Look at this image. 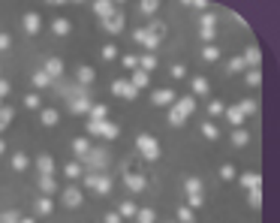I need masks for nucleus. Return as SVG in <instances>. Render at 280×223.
<instances>
[{"mask_svg":"<svg viewBox=\"0 0 280 223\" xmlns=\"http://www.w3.org/2000/svg\"><path fill=\"white\" fill-rule=\"evenodd\" d=\"M166 121H169V127H184V124H187V118L181 115V112H178L175 106L169 109V115H166Z\"/></svg>","mask_w":280,"mask_h":223,"instance_id":"a878e982","label":"nucleus"},{"mask_svg":"<svg viewBox=\"0 0 280 223\" xmlns=\"http://www.w3.org/2000/svg\"><path fill=\"white\" fill-rule=\"evenodd\" d=\"M202 136H205V139H217V136H220V130H217L214 124H202Z\"/></svg>","mask_w":280,"mask_h":223,"instance_id":"8fccbe9b","label":"nucleus"},{"mask_svg":"<svg viewBox=\"0 0 280 223\" xmlns=\"http://www.w3.org/2000/svg\"><path fill=\"white\" fill-rule=\"evenodd\" d=\"M124 66L127 69H139V57L136 55H124Z\"/></svg>","mask_w":280,"mask_h":223,"instance_id":"603ef678","label":"nucleus"},{"mask_svg":"<svg viewBox=\"0 0 280 223\" xmlns=\"http://www.w3.org/2000/svg\"><path fill=\"white\" fill-rule=\"evenodd\" d=\"M94 12L100 15V21H106V18L114 12V3H109V0H97V3H94Z\"/></svg>","mask_w":280,"mask_h":223,"instance_id":"6ab92c4d","label":"nucleus"},{"mask_svg":"<svg viewBox=\"0 0 280 223\" xmlns=\"http://www.w3.org/2000/svg\"><path fill=\"white\" fill-rule=\"evenodd\" d=\"M241 60H244V66H250V69H259V63H262V52H259L256 46H247V52L241 55Z\"/></svg>","mask_w":280,"mask_h":223,"instance_id":"9d476101","label":"nucleus"},{"mask_svg":"<svg viewBox=\"0 0 280 223\" xmlns=\"http://www.w3.org/2000/svg\"><path fill=\"white\" fill-rule=\"evenodd\" d=\"M52 208H55V205H52V199H49V196L36 199V211H39V214H52Z\"/></svg>","mask_w":280,"mask_h":223,"instance_id":"37998d69","label":"nucleus"},{"mask_svg":"<svg viewBox=\"0 0 280 223\" xmlns=\"http://www.w3.org/2000/svg\"><path fill=\"white\" fill-rule=\"evenodd\" d=\"M69 27H72V24H69V18H55V21H52V30H55L57 36H66V33H69Z\"/></svg>","mask_w":280,"mask_h":223,"instance_id":"c756f323","label":"nucleus"},{"mask_svg":"<svg viewBox=\"0 0 280 223\" xmlns=\"http://www.w3.org/2000/svg\"><path fill=\"white\" fill-rule=\"evenodd\" d=\"M154 220H157L154 208H139L136 211V223H154Z\"/></svg>","mask_w":280,"mask_h":223,"instance_id":"473e14b6","label":"nucleus"},{"mask_svg":"<svg viewBox=\"0 0 280 223\" xmlns=\"http://www.w3.org/2000/svg\"><path fill=\"white\" fill-rule=\"evenodd\" d=\"M9 91H12V88H9V82H6V79H0V100H3Z\"/></svg>","mask_w":280,"mask_h":223,"instance_id":"052dcab7","label":"nucleus"},{"mask_svg":"<svg viewBox=\"0 0 280 223\" xmlns=\"http://www.w3.org/2000/svg\"><path fill=\"white\" fill-rule=\"evenodd\" d=\"M136 202H121V208H117V214H121V217H136Z\"/></svg>","mask_w":280,"mask_h":223,"instance_id":"ea45409f","label":"nucleus"},{"mask_svg":"<svg viewBox=\"0 0 280 223\" xmlns=\"http://www.w3.org/2000/svg\"><path fill=\"white\" fill-rule=\"evenodd\" d=\"M199 36H202V43H214V30H199Z\"/></svg>","mask_w":280,"mask_h":223,"instance_id":"680f3d73","label":"nucleus"},{"mask_svg":"<svg viewBox=\"0 0 280 223\" xmlns=\"http://www.w3.org/2000/svg\"><path fill=\"white\" fill-rule=\"evenodd\" d=\"M220 178L223 181H232L235 178V166H220Z\"/></svg>","mask_w":280,"mask_h":223,"instance_id":"864d4df0","label":"nucleus"},{"mask_svg":"<svg viewBox=\"0 0 280 223\" xmlns=\"http://www.w3.org/2000/svg\"><path fill=\"white\" fill-rule=\"evenodd\" d=\"M232 21H235V24H238V27H247V21H244V18H241V15H238V12H232Z\"/></svg>","mask_w":280,"mask_h":223,"instance_id":"0e129e2a","label":"nucleus"},{"mask_svg":"<svg viewBox=\"0 0 280 223\" xmlns=\"http://www.w3.org/2000/svg\"><path fill=\"white\" fill-rule=\"evenodd\" d=\"M39 121H43L46 127H55V124L60 121V115H57L55 109H43V115H39Z\"/></svg>","mask_w":280,"mask_h":223,"instance_id":"bb28decb","label":"nucleus"},{"mask_svg":"<svg viewBox=\"0 0 280 223\" xmlns=\"http://www.w3.org/2000/svg\"><path fill=\"white\" fill-rule=\"evenodd\" d=\"M106 223H121V214H117V211H109V214H106Z\"/></svg>","mask_w":280,"mask_h":223,"instance_id":"e2e57ef3","label":"nucleus"},{"mask_svg":"<svg viewBox=\"0 0 280 223\" xmlns=\"http://www.w3.org/2000/svg\"><path fill=\"white\" fill-rule=\"evenodd\" d=\"M72 151H75V157H85L91 151V142L88 139H72Z\"/></svg>","mask_w":280,"mask_h":223,"instance_id":"c85d7f7f","label":"nucleus"},{"mask_svg":"<svg viewBox=\"0 0 280 223\" xmlns=\"http://www.w3.org/2000/svg\"><path fill=\"white\" fill-rule=\"evenodd\" d=\"M36 169H39V175H55V160H52L49 154L36 157Z\"/></svg>","mask_w":280,"mask_h":223,"instance_id":"f3484780","label":"nucleus"},{"mask_svg":"<svg viewBox=\"0 0 280 223\" xmlns=\"http://www.w3.org/2000/svg\"><path fill=\"white\" fill-rule=\"evenodd\" d=\"M244 82H247L250 88H256V85L262 82V72H259V69H247V72H244Z\"/></svg>","mask_w":280,"mask_h":223,"instance_id":"c9c22d12","label":"nucleus"},{"mask_svg":"<svg viewBox=\"0 0 280 223\" xmlns=\"http://www.w3.org/2000/svg\"><path fill=\"white\" fill-rule=\"evenodd\" d=\"M202 202H205V193H187V208H202Z\"/></svg>","mask_w":280,"mask_h":223,"instance_id":"f704fd0d","label":"nucleus"},{"mask_svg":"<svg viewBox=\"0 0 280 223\" xmlns=\"http://www.w3.org/2000/svg\"><path fill=\"white\" fill-rule=\"evenodd\" d=\"M238 112L247 118V115H253V112H256V103L253 100H241V103H238Z\"/></svg>","mask_w":280,"mask_h":223,"instance_id":"a19ab883","label":"nucleus"},{"mask_svg":"<svg viewBox=\"0 0 280 223\" xmlns=\"http://www.w3.org/2000/svg\"><path fill=\"white\" fill-rule=\"evenodd\" d=\"M24 106H27V109H39V97H36V94H27V97H24Z\"/></svg>","mask_w":280,"mask_h":223,"instance_id":"4d7b16f0","label":"nucleus"},{"mask_svg":"<svg viewBox=\"0 0 280 223\" xmlns=\"http://www.w3.org/2000/svg\"><path fill=\"white\" fill-rule=\"evenodd\" d=\"M208 112H211L214 118H217V115H223V103H220V100H214V103L208 106Z\"/></svg>","mask_w":280,"mask_h":223,"instance_id":"bf43d9fd","label":"nucleus"},{"mask_svg":"<svg viewBox=\"0 0 280 223\" xmlns=\"http://www.w3.org/2000/svg\"><path fill=\"white\" fill-rule=\"evenodd\" d=\"M190 85H193V94H199V97H205V94H208V79H202V76H196Z\"/></svg>","mask_w":280,"mask_h":223,"instance_id":"2f4dec72","label":"nucleus"},{"mask_svg":"<svg viewBox=\"0 0 280 223\" xmlns=\"http://www.w3.org/2000/svg\"><path fill=\"white\" fill-rule=\"evenodd\" d=\"M148 82H151V76H148V72H142V69H133V76H130V85H133L136 91L148 88Z\"/></svg>","mask_w":280,"mask_h":223,"instance_id":"a211bd4d","label":"nucleus"},{"mask_svg":"<svg viewBox=\"0 0 280 223\" xmlns=\"http://www.w3.org/2000/svg\"><path fill=\"white\" fill-rule=\"evenodd\" d=\"M39 24H43V18H39L36 12H27V15H24V21H21V27H24L27 33H36V30H39Z\"/></svg>","mask_w":280,"mask_h":223,"instance_id":"aec40b11","label":"nucleus"},{"mask_svg":"<svg viewBox=\"0 0 280 223\" xmlns=\"http://www.w3.org/2000/svg\"><path fill=\"white\" fill-rule=\"evenodd\" d=\"M94 76H97L94 66H78V85H82V88H88L94 82Z\"/></svg>","mask_w":280,"mask_h":223,"instance_id":"4be33fe9","label":"nucleus"},{"mask_svg":"<svg viewBox=\"0 0 280 223\" xmlns=\"http://www.w3.org/2000/svg\"><path fill=\"white\" fill-rule=\"evenodd\" d=\"M229 139H232V145H235V148H244V145L250 142V133H247L244 127H238V130H232V136H229Z\"/></svg>","mask_w":280,"mask_h":223,"instance_id":"412c9836","label":"nucleus"},{"mask_svg":"<svg viewBox=\"0 0 280 223\" xmlns=\"http://www.w3.org/2000/svg\"><path fill=\"white\" fill-rule=\"evenodd\" d=\"M39 190H43V196H52V193L57 190L55 175H39Z\"/></svg>","mask_w":280,"mask_h":223,"instance_id":"dca6fc26","label":"nucleus"},{"mask_svg":"<svg viewBox=\"0 0 280 223\" xmlns=\"http://www.w3.org/2000/svg\"><path fill=\"white\" fill-rule=\"evenodd\" d=\"M43 72H46L49 79H57L60 72H63V60H60V57H49L46 66H43Z\"/></svg>","mask_w":280,"mask_h":223,"instance_id":"ddd939ff","label":"nucleus"},{"mask_svg":"<svg viewBox=\"0 0 280 223\" xmlns=\"http://www.w3.org/2000/svg\"><path fill=\"white\" fill-rule=\"evenodd\" d=\"M187 6H190V9H196V12H208V3H205V0H190Z\"/></svg>","mask_w":280,"mask_h":223,"instance_id":"3c124183","label":"nucleus"},{"mask_svg":"<svg viewBox=\"0 0 280 223\" xmlns=\"http://www.w3.org/2000/svg\"><path fill=\"white\" fill-rule=\"evenodd\" d=\"M133 40H136L139 46H145V49H148V55H151V52H154V49L160 46V40H157V36H154V33H148L145 27H139V30L133 33Z\"/></svg>","mask_w":280,"mask_h":223,"instance_id":"1a4fd4ad","label":"nucleus"},{"mask_svg":"<svg viewBox=\"0 0 280 223\" xmlns=\"http://www.w3.org/2000/svg\"><path fill=\"white\" fill-rule=\"evenodd\" d=\"M27 166H30L27 154H12V169H15V172H24Z\"/></svg>","mask_w":280,"mask_h":223,"instance_id":"72a5a7b5","label":"nucleus"},{"mask_svg":"<svg viewBox=\"0 0 280 223\" xmlns=\"http://www.w3.org/2000/svg\"><path fill=\"white\" fill-rule=\"evenodd\" d=\"M247 202H250V208H259L262 205V190H247Z\"/></svg>","mask_w":280,"mask_h":223,"instance_id":"c03bdc74","label":"nucleus"},{"mask_svg":"<svg viewBox=\"0 0 280 223\" xmlns=\"http://www.w3.org/2000/svg\"><path fill=\"white\" fill-rule=\"evenodd\" d=\"M9 46H12V36L9 33H0V52H6Z\"/></svg>","mask_w":280,"mask_h":223,"instance_id":"13d9d810","label":"nucleus"},{"mask_svg":"<svg viewBox=\"0 0 280 223\" xmlns=\"http://www.w3.org/2000/svg\"><path fill=\"white\" fill-rule=\"evenodd\" d=\"M169 76H172V79H184V76H187V66H181V63H172Z\"/></svg>","mask_w":280,"mask_h":223,"instance_id":"09e8293b","label":"nucleus"},{"mask_svg":"<svg viewBox=\"0 0 280 223\" xmlns=\"http://www.w3.org/2000/svg\"><path fill=\"white\" fill-rule=\"evenodd\" d=\"M3 151H6V142H3V139H0V154H3Z\"/></svg>","mask_w":280,"mask_h":223,"instance_id":"338daca9","label":"nucleus"},{"mask_svg":"<svg viewBox=\"0 0 280 223\" xmlns=\"http://www.w3.org/2000/svg\"><path fill=\"white\" fill-rule=\"evenodd\" d=\"M112 94H114V97H121V100H136V97H139V91H136L127 79H117V82L112 85Z\"/></svg>","mask_w":280,"mask_h":223,"instance_id":"423d86ee","label":"nucleus"},{"mask_svg":"<svg viewBox=\"0 0 280 223\" xmlns=\"http://www.w3.org/2000/svg\"><path fill=\"white\" fill-rule=\"evenodd\" d=\"M100 24H103V30H109V33H121V30L127 27V18H124V12L114 9V12H112L106 21H100Z\"/></svg>","mask_w":280,"mask_h":223,"instance_id":"39448f33","label":"nucleus"},{"mask_svg":"<svg viewBox=\"0 0 280 223\" xmlns=\"http://www.w3.org/2000/svg\"><path fill=\"white\" fill-rule=\"evenodd\" d=\"M151 100H154L157 106H172V103H175V91L160 88V91H154V94H151Z\"/></svg>","mask_w":280,"mask_h":223,"instance_id":"f8f14e48","label":"nucleus"},{"mask_svg":"<svg viewBox=\"0 0 280 223\" xmlns=\"http://www.w3.org/2000/svg\"><path fill=\"white\" fill-rule=\"evenodd\" d=\"M223 115H226V121L238 130V127H241L244 124V115H241V112H238V106H229V109H223Z\"/></svg>","mask_w":280,"mask_h":223,"instance_id":"2eb2a0df","label":"nucleus"},{"mask_svg":"<svg viewBox=\"0 0 280 223\" xmlns=\"http://www.w3.org/2000/svg\"><path fill=\"white\" fill-rule=\"evenodd\" d=\"M202 57H205V60H217V57H220V49H217V46H205V49H202Z\"/></svg>","mask_w":280,"mask_h":223,"instance_id":"de8ad7c7","label":"nucleus"},{"mask_svg":"<svg viewBox=\"0 0 280 223\" xmlns=\"http://www.w3.org/2000/svg\"><path fill=\"white\" fill-rule=\"evenodd\" d=\"M63 172H66V178H78V175H82V163H66Z\"/></svg>","mask_w":280,"mask_h":223,"instance_id":"49530a36","label":"nucleus"},{"mask_svg":"<svg viewBox=\"0 0 280 223\" xmlns=\"http://www.w3.org/2000/svg\"><path fill=\"white\" fill-rule=\"evenodd\" d=\"M88 115H91V121H97V124H100V121H109V109L97 103V106H91V112H88Z\"/></svg>","mask_w":280,"mask_h":223,"instance_id":"b1692460","label":"nucleus"},{"mask_svg":"<svg viewBox=\"0 0 280 223\" xmlns=\"http://www.w3.org/2000/svg\"><path fill=\"white\" fill-rule=\"evenodd\" d=\"M214 24H217L214 12H202V15H199V30H214Z\"/></svg>","mask_w":280,"mask_h":223,"instance_id":"393cba45","label":"nucleus"},{"mask_svg":"<svg viewBox=\"0 0 280 223\" xmlns=\"http://www.w3.org/2000/svg\"><path fill=\"white\" fill-rule=\"evenodd\" d=\"M0 223H18V211H6V214H0Z\"/></svg>","mask_w":280,"mask_h":223,"instance_id":"5fc2aeb1","label":"nucleus"},{"mask_svg":"<svg viewBox=\"0 0 280 223\" xmlns=\"http://www.w3.org/2000/svg\"><path fill=\"white\" fill-rule=\"evenodd\" d=\"M172 106H175V109L181 112V115H184V118H190V115H193V112H196V100H193V97H181V100H175Z\"/></svg>","mask_w":280,"mask_h":223,"instance_id":"4468645a","label":"nucleus"},{"mask_svg":"<svg viewBox=\"0 0 280 223\" xmlns=\"http://www.w3.org/2000/svg\"><path fill=\"white\" fill-rule=\"evenodd\" d=\"M18 223H33V217H18Z\"/></svg>","mask_w":280,"mask_h":223,"instance_id":"69168bd1","label":"nucleus"},{"mask_svg":"<svg viewBox=\"0 0 280 223\" xmlns=\"http://www.w3.org/2000/svg\"><path fill=\"white\" fill-rule=\"evenodd\" d=\"M12 118H15V112H12L9 106H0V133H3V130L12 124Z\"/></svg>","mask_w":280,"mask_h":223,"instance_id":"5701e85b","label":"nucleus"},{"mask_svg":"<svg viewBox=\"0 0 280 223\" xmlns=\"http://www.w3.org/2000/svg\"><path fill=\"white\" fill-rule=\"evenodd\" d=\"M124 184L133 190V193H145V187H148V178L145 175H139V172H124Z\"/></svg>","mask_w":280,"mask_h":223,"instance_id":"0eeeda50","label":"nucleus"},{"mask_svg":"<svg viewBox=\"0 0 280 223\" xmlns=\"http://www.w3.org/2000/svg\"><path fill=\"white\" fill-rule=\"evenodd\" d=\"M85 187H91L94 193H100V196H106V193H112V178L109 175H88L85 178Z\"/></svg>","mask_w":280,"mask_h":223,"instance_id":"7ed1b4c3","label":"nucleus"},{"mask_svg":"<svg viewBox=\"0 0 280 223\" xmlns=\"http://www.w3.org/2000/svg\"><path fill=\"white\" fill-rule=\"evenodd\" d=\"M106 163H109V154H106V151H97V148H91V151L82 157V166H91V169H97V172H100Z\"/></svg>","mask_w":280,"mask_h":223,"instance_id":"20e7f679","label":"nucleus"},{"mask_svg":"<svg viewBox=\"0 0 280 223\" xmlns=\"http://www.w3.org/2000/svg\"><path fill=\"white\" fill-rule=\"evenodd\" d=\"M103 57H106V60H114V57H117V49H114V46H103Z\"/></svg>","mask_w":280,"mask_h":223,"instance_id":"6e6d98bb","label":"nucleus"},{"mask_svg":"<svg viewBox=\"0 0 280 223\" xmlns=\"http://www.w3.org/2000/svg\"><path fill=\"white\" fill-rule=\"evenodd\" d=\"M33 85H36V88H49V85H52V79L46 76L43 69H36V72H33Z\"/></svg>","mask_w":280,"mask_h":223,"instance_id":"4c0bfd02","label":"nucleus"},{"mask_svg":"<svg viewBox=\"0 0 280 223\" xmlns=\"http://www.w3.org/2000/svg\"><path fill=\"white\" fill-rule=\"evenodd\" d=\"M238 181H241L244 190H262V178H259V172H244Z\"/></svg>","mask_w":280,"mask_h":223,"instance_id":"9b49d317","label":"nucleus"},{"mask_svg":"<svg viewBox=\"0 0 280 223\" xmlns=\"http://www.w3.org/2000/svg\"><path fill=\"white\" fill-rule=\"evenodd\" d=\"M136 148H139V154L148 160V163H154V160H160V142L154 139V136H148V133H142L139 139H136Z\"/></svg>","mask_w":280,"mask_h":223,"instance_id":"f257e3e1","label":"nucleus"},{"mask_svg":"<svg viewBox=\"0 0 280 223\" xmlns=\"http://www.w3.org/2000/svg\"><path fill=\"white\" fill-rule=\"evenodd\" d=\"M139 69L151 76V69H157V57H154V55H142V57H139Z\"/></svg>","mask_w":280,"mask_h":223,"instance_id":"cd10ccee","label":"nucleus"},{"mask_svg":"<svg viewBox=\"0 0 280 223\" xmlns=\"http://www.w3.org/2000/svg\"><path fill=\"white\" fill-rule=\"evenodd\" d=\"M247 66H244V60L241 57H232L229 63H226V72H244Z\"/></svg>","mask_w":280,"mask_h":223,"instance_id":"79ce46f5","label":"nucleus"},{"mask_svg":"<svg viewBox=\"0 0 280 223\" xmlns=\"http://www.w3.org/2000/svg\"><path fill=\"white\" fill-rule=\"evenodd\" d=\"M60 199H63V205H66V208H78V205L85 202V193L72 184V187H66V190L60 193Z\"/></svg>","mask_w":280,"mask_h":223,"instance_id":"6e6552de","label":"nucleus"},{"mask_svg":"<svg viewBox=\"0 0 280 223\" xmlns=\"http://www.w3.org/2000/svg\"><path fill=\"white\" fill-rule=\"evenodd\" d=\"M193 217H196V214H193V208H187V205H181V208H178V220H181V223H193Z\"/></svg>","mask_w":280,"mask_h":223,"instance_id":"a18cd8bd","label":"nucleus"},{"mask_svg":"<svg viewBox=\"0 0 280 223\" xmlns=\"http://www.w3.org/2000/svg\"><path fill=\"white\" fill-rule=\"evenodd\" d=\"M139 9H142V15H154V12L160 9V3H157V0H142Z\"/></svg>","mask_w":280,"mask_h":223,"instance_id":"e433bc0d","label":"nucleus"},{"mask_svg":"<svg viewBox=\"0 0 280 223\" xmlns=\"http://www.w3.org/2000/svg\"><path fill=\"white\" fill-rule=\"evenodd\" d=\"M148 33H154L157 36V40H163V36H166V24L163 21H148V27H145Z\"/></svg>","mask_w":280,"mask_h":223,"instance_id":"7c9ffc66","label":"nucleus"},{"mask_svg":"<svg viewBox=\"0 0 280 223\" xmlns=\"http://www.w3.org/2000/svg\"><path fill=\"white\" fill-rule=\"evenodd\" d=\"M184 190L187 193H202V181H199V178H187L184 181Z\"/></svg>","mask_w":280,"mask_h":223,"instance_id":"58836bf2","label":"nucleus"},{"mask_svg":"<svg viewBox=\"0 0 280 223\" xmlns=\"http://www.w3.org/2000/svg\"><path fill=\"white\" fill-rule=\"evenodd\" d=\"M88 133L91 136H103V139H117V133H121V130H117V124H112V121H88Z\"/></svg>","mask_w":280,"mask_h":223,"instance_id":"f03ea898","label":"nucleus"}]
</instances>
